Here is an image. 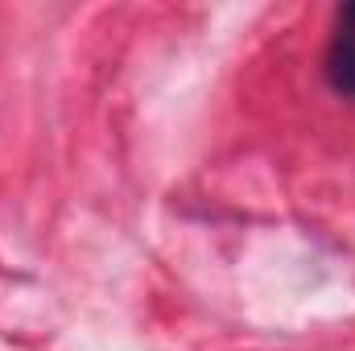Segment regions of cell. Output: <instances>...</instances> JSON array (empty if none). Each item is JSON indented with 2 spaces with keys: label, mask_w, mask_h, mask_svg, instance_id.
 Returning a JSON list of instances; mask_svg holds the SVG:
<instances>
[{
  "label": "cell",
  "mask_w": 355,
  "mask_h": 351,
  "mask_svg": "<svg viewBox=\"0 0 355 351\" xmlns=\"http://www.w3.org/2000/svg\"><path fill=\"white\" fill-rule=\"evenodd\" d=\"M327 83L343 99H355V29L343 25L327 50Z\"/></svg>",
  "instance_id": "obj_1"
}]
</instances>
